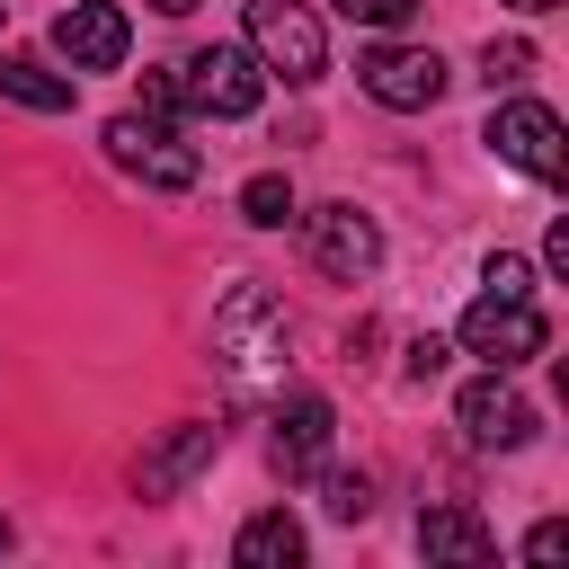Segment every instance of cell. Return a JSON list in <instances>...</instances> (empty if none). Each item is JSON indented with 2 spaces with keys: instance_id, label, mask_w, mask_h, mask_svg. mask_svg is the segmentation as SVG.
<instances>
[{
  "instance_id": "6da1fadb",
  "label": "cell",
  "mask_w": 569,
  "mask_h": 569,
  "mask_svg": "<svg viewBox=\"0 0 569 569\" xmlns=\"http://www.w3.org/2000/svg\"><path fill=\"white\" fill-rule=\"evenodd\" d=\"M213 356H222V373H231L240 391L284 382V356H293V320H284V302H276L267 284H231L222 311H213Z\"/></svg>"
},
{
  "instance_id": "7a4b0ae2",
  "label": "cell",
  "mask_w": 569,
  "mask_h": 569,
  "mask_svg": "<svg viewBox=\"0 0 569 569\" xmlns=\"http://www.w3.org/2000/svg\"><path fill=\"white\" fill-rule=\"evenodd\" d=\"M107 160H116L124 178H142V187H169V196L204 178L196 142H178V124H169V116H142V107L107 116Z\"/></svg>"
},
{
  "instance_id": "3957f363",
  "label": "cell",
  "mask_w": 569,
  "mask_h": 569,
  "mask_svg": "<svg viewBox=\"0 0 569 569\" xmlns=\"http://www.w3.org/2000/svg\"><path fill=\"white\" fill-rule=\"evenodd\" d=\"M249 53H258V71H276L293 89H311L329 71V36L302 0H249Z\"/></svg>"
},
{
  "instance_id": "277c9868",
  "label": "cell",
  "mask_w": 569,
  "mask_h": 569,
  "mask_svg": "<svg viewBox=\"0 0 569 569\" xmlns=\"http://www.w3.org/2000/svg\"><path fill=\"white\" fill-rule=\"evenodd\" d=\"M453 338H462V356H480V365H525V356L551 347V320L533 311V293H480Z\"/></svg>"
},
{
  "instance_id": "5b68a950",
  "label": "cell",
  "mask_w": 569,
  "mask_h": 569,
  "mask_svg": "<svg viewBox=\"0 0 569 569\" xmlns=\"http://www.w3.org/2000/svg\"><path fill=\"white\" fill-rule=\"evenodd\" d=\"M356 80H365L373 107L418 116V107L445 98V53H436V44H365V53H356Z\"/></svg>"
},
{
  "instance_id": "8992f818",
  "label": "cell",
  "mask_w": 569,
  "mask_h": 569,
  "mask_svg": "<svg viewBox=\"0 0 569 569\" xmlns=\"http://www.w3.org/2000/svg\"><path fill=\"white\" fill-rule=\"evenodd\" d=\"M178 89H187L196 116H249V107L267 98V71H258L249 44H204V53L178 62Z\"/></svg>"
},
{
  "instance_id": "52a82bcc",
  "label": "cell",
  "mask_w": 569,
  "mask_h": 569,
  "mask_svg": "<svg viewBox=\"0 0 569 569\" xmlns=\"http://www.w3.org/2000/svg\"><path fill=\"white\" fill-rule=\"evenodd\" d=\"M480 142H489V151H498L507 169H525V178H542V187H551V178L569 169V142H560V116H551L542 98H507V107L489 116V133H480Z\"/></svg>"
},
{
  "instance_id": "ba28073f",
  "label": "cell",
  "mask_w": 569,
  "mask_h": 569,
  "mask_svg": "<svg viewBox=\"0 0 569 569\" xmlns=\"http://www.w3.org/2000/svg\"><path fill=\"white\" fill-rule=\"evenodd\" d=\"M453 418H462V436H471L480 453H516V445H533V400L507 382V365H489L480 382H462Z\"/></svg>"
},
{
  "instance_id": "9c48e42d",
  "label": "cell",
  "mask_w": 569,
  "mask_h": 569,
  "mask_svg": "<svg viewBox=\"0 0 569 569\" xmlns=\"http://www.w3.org/2000/svg\"><path fill=\"white\" fill-rule=\"evenodd\" d=\"M124 44H133V27H124L116 0H71V9L53 18V53H62L71 71H116Z\"/></svg>"
},
{
  "instance_id": "30bf717a",
  "label": "cell",
  "mask_w": 569,
  "mask_h": 569,
  "mask_svg": "<svg viewBox=\"0 0 569 569\" xmlns=\"http://www.w3.org/2000/svg\"><path fill=\"white\" fill-rule=\"evenodd\" d=\"M311 258H320L338 284H365V276L382 267V231H373V213H356V204H320V213H311Z\"/></svg>"
},
{
  "instance_id": "8fae6325",
  "label": "cell",
  "mask_w": 569,
  "mask_h": 569,
  "mask_svg": "<svg viewBox=\"0 0 569 569\" xmlns=\"http://www.w3.org/2000/svg\"><path fill=\"white\" fill-rule=\"evenodd\" d=\"M329 436H338V409H329L320 391H293V400L276 409L267 453H276V471H284V480H311V471L329 462Z\"/></svg>"
},
{
  "instance_id": "7c38bea8",
  "label": "cell",
  "mask_w": 569,
  "mask_h": 569,
  "mask_svg": "<svg viewBox=\"0 0 569 569\" xmlns=\"http://www.w3.org/2000/svg\"><path fill=\"white\" fill-rule=\"evenodd\" d=\"M213 453H222V427L187 418V427H169V436H160V445L133 462V489H142V498H178V489H187V480H196Z\"/></svg>"
},
{
  "instance_id": "4fadbf2b",
  "label": "cell",
  "mask_w": 569,
  "mask_h": 569,
  "mask_svg": "<svg viewBox=\"0 0 569 569\" xmlns=\"http://www.w3.org/2000/svg\"><path fill=\"white\" fill-rule=\"evenodd\" d=\"M0 98H18V107H36V116H71V71H53L44 53H0Z\"/></svg>"
},
{
  "instance_id": "5bb4252c",
  "label": "cell",
  "mask_w": 569,
  "mask_h": 569,
  "mask_svg": "<svg viewBox=\"0 0 569 569\" xmlns=\"http://www.w3.org/2000/svg\"><path fill=\"white\" fill-rule=\"evenodd\" d=\"M418 551H427V560H489L498 533H489L471 507H427V516H418Z\"/></svg>"
},
{
  "instance_id": "9a60e30c",
  "label": "cell",
  "mask_w": 569,
  "mask_h": 569,
  "mask_svg": "<svg viewBox=\"0 0 569 569\" xmlns=\"http://www.w3.org/2000/svg\"><path fill=\"white\" fill-rule=\"evenodd\" d=\"M231 560H240V569H293V560H302V525H293L284 507H267V516H249V525L231 533Z\"/></svg>"
},
{
  "instance_id": "2e32d148",
  "label": "cell",
  "mask_w": 569,
  "mask_h": 569,
  "mask_svg": "<svg viewBox=\"0 0 569 569\" xmlns=\"http://www.w3.org/2000/svg\"><path fill=\"white\" fill-rule=\"evenodd\" d=\"M240 213H249L258 231H284V222H293V187H284V169H258V178L240 187Z\"/></svg>"
},
{
  "instance_id": "e0dca14e",
  "label": "cell",
  "mask_w": 569,
  "mask_h": 569,
  "mask_svg": "<svg viewBox=\"0 0 569 569\" xmlns=\"http://www.w3.org/2000/svg\"><path fill=\"white\" fill-rule=\"evenodd\" d=\"M320 507H329L338 525H365V516H373V480H365V471H320Z\"/></svg>"
},
{
  "instance_id": "ac0fdd59",
  "label": "cell",
  "mask_w": 569,
  "mask_h": 569,
  "mask_svg": "<svg viewBox=\"0 0 569 569\" xmlns=\"http://www.w3.org/2000/svg\"><path fill=\"white\" fill-rule=\"evenodd\" d=\"M525 71H533V44H525V36H507V44L489 36V44H480V80H489V89H516Z\"/></svg>"
},
{
  "instance_id": "d6986e66",
  "label": "cell",
  "mask_w": 569,
  "mask_h": 569,
  "mask_svg": "<svg viewBox=\"0 0 569 569\" xmlns=\"http://www.w3.org/2000/svg\"><path fill=\"white\" fill-rule=\"evenodd\" d=\"M329 9H338V18H356V27H382V36L418 18V0H329Z\"/></svg>"
},
{
  "instance_id": "ffe728a7",
  "label": "cell",
  "mask_w": 569,
  "mask_h": 569,
  "mask_svg": "<svg viewBox=\"0 0 569 569\" xmlns=\"http://www.w3.org/2000/svg\"><path fill=\"white\" fill-rule=\"evenodd\" d=\"M480 293H533V267H525L516 249H498V258L480 267Z\"/></svg>"
},
{
  "instance_id": "44dd1931",
  "label": "cell",
  "mask_w": 569,
  "mask_h": 569,
  "mask_svg": "<svg viewBox=\"0 0 569 569\" xmlns=\"http://www.w3.org/2000/svg\"><path fill=\"white\" fill-rule=\"evenodd\" d=\"M187 107V89H178V71H160V80H142V116H178Z\"/></svg>"
},
{
  "instance_id": "7402d4cb",
  "label": "cell",
  "mask_w": 569,
  "mask_h": 569,
  "mask_svg": "<svg viewBox=\"0 0 569 569\" xmlns=\"http://www.w3.org/2000/svg\"><path fill=\"white\" fill-rule=\"evenodd\" d=\"M445 356H453L445 338H418V347H409V382H427V373H445Z\"/></svg>"
},
{
  "instance_id": "603a6c76",
  "label": "cell",
  "mask_w": 569,
  "mask_h": 569,
  "mask_svg": "<svg viewBox=\"0 0 569 569\" xmlns=\"http://www.w3.org/2000/svg\"><path fill=\"white\" fill-rule=\"evenodd\" d=\"M560 551H569V525H533L525 533V560H560Z\"/></svg>"
},
{
  "instance_id": "cb8c5ba5",
  "label": "cell",
  "mask_w": 569,
  "mask_h": 569,
  "mask_svg": "<svg viewBox=\"0 0 569 569\" xmlns=\"http://www.w3.org/2000/svg\"><path fill=\"white\" fill-rule=\"evenodd\" d=\"M542 267H551V276H569V222H551V240H542Z\"/></svg>"
},
{
  "instance_id": "d4e9b609",
  "label": "cell",
  "mask_w": 569,
  "mask_h": 569,
  "mask_svg": "<svg viewBox=\"0 0 569 569\" xmlns=\"http://www.w3.org/2000/svg\"><path fill=\"white\" fill-rule=\"evenodd\" d=\"M151 9H160V18H187V9H196V0H151Z\"/></svg>"
},
{
  "instance_id": "484cf974",
  "label": "cell",
  "mask_w": 569,
  "mask_h": 569,
  "mask_svg": "<svg viewBox=\"0 0 569 569\" xmlns=\"http://www.w3.org/2000/svg\"><path fill=\"white\" fill-rule=\"evenodd\" d=\"M507 9H551V0H507Z\"/></svg>"
},
{
  "instance_id": "4316f807",
  "label": "cell",
  "mask_w": 569,
  "mask_h": 569,
  "mask_svg": "<svg viewBox=\"0 0 569 569\" xmlns=\"http://www.w3.org/2000/svg\"><path fill=\"white\" fill-rule=\"evenodd\" d=\"M0 551H9V525H0Z\"/></svg>"
}]
</instances>
